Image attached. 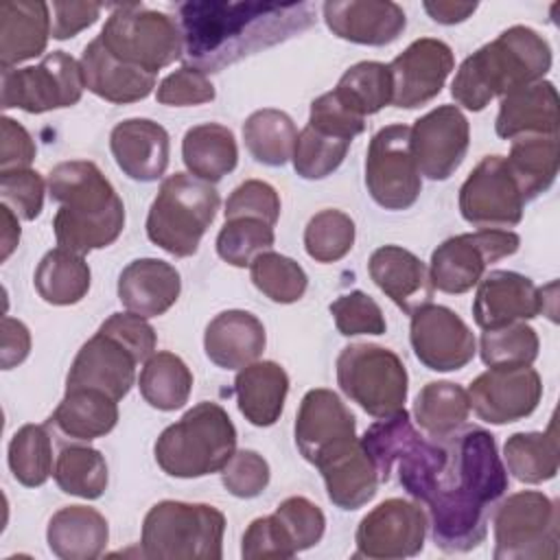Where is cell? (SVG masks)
<instances>
[{
	"instance_id": "obj_1",
	"label": "cell",
	"mask_w": 560,
	"mask_h": 560,
	"mask_svg": "<svg viewBox=\"0 0 560 560\" xmlns=\"http://www.w3.org/2000/svg\"><path fill=\"white\" fill-rule=\"evenodd\" d=\"M361 442L381 483L396 472L407 494L427 505L435 547L466 553L486 540L490 510L508 490V470L490 431L466 427L429 440L400 409L370 424Z\"/></svg>"
},
{
	"instance_id": "obj_2",
	"label": "cell",
	"mask_w": 560,
	"mask_h": 560,
	"mask_svg": "<svg viewBox=\"0 0 560 560\" xmlns=\"http://www.w3.org/2000/svg\"><path fill=\"white\" fill-rule=\"evenodd\" d=\"M184 57L201 72L230 63L306 31L315 18L308 2H184L177 7Z\"/></svg>"
},
{
	"instance_id": "obj_3",
	"label": "cell",
	"mask_w": 560,
	"mask_h": 560,
	"mask_svg": "<svg viewBox=\"0 0 560 560\" xmlns=\"http://www.w3.org/2000/svg\"><path fill=\"white\" fill-rule=\"evenodd\" d=\"M48 195L59 203L52 230L59 247L88 254L112 245L125 228V206L94 162H59L48 173Z\"/></svg>"
},
{
	"instance_id": "obj_4",
	"label": "cell",
	"mask_w": 560,
	"mask_h": 560,
	"mask_svg": "<svg viewBox=\"0 0 560 560\" xmlns=\"http://www.w3.org/2000/svg\"><path fill=\"white\" fill-rule=\"evenodd\" d=\"M551 70V46L529 26H510L468 55L453 83L455 103L481 112L494 96L542 81Z\"/></svg>"
},
{
	"instance_id": "obj_5",
	"label": "cell",
	"mask_w": 560,
	"mask_h": 560,
	"mask_svg": "<svg viewBox=\"0 0 560 560\" xmlns=\"http://www.w3.org/2000/svg\"><path fill=\"white\" fill-rule=\"evenodd\" d=\"M236 451V429L228 411L210 400L188 409L155 440L158 466L179 479L221 472Z\"/></svg>"
},
{
	"instance_id": "obj_6",
	"label": "cell",
	"mask_w": 560,
	"mask_h": 560,
	"mask_svg": "<svg viewBox=\"0 0 560 560\" xmlns=\"http://www.w3.org/2000/svg\"><path fill=\"white\" fill-rule=\"evenodd\" d=\"M219 203L221 199L212 184L190 173H173L160 184L149 208L147 236L177 258L192 256L214 221Z\"/></svg>"
},
{
	"instance_id": "obj_7",
	"label": "cell",
	"mask_w": 560,
	"mask_h": 560,
	"mask_svg": "<svg viewBox=\"0 0 560 560\" xmlns=\"http://www.w3.org/2000/svg\"><path fill=\"white\" fill-rule=\"evenodd\" d=\"M225 516L208 503L160 501L142 521V556L153 560H221Z\"/></svg>"
},
{
	"instance_id": "obj_8",
	"label": "cell",
	"mask_w": 560,
	"mask_h": 560,
	"mask_svg": "<svg viewBox=\"0 0 560 560\" xmlns=\"http://www.w3.org/2000/svg\"><path fill=\"white\" fill-rule=\"evenodd\" d=\"M98 37L116 59L151 74H158L184 52L179 24L168 13L142 4L116 7Z\"/></svg>"
},
{
	"instance_id": "obj_9",
	"label": "cell",
	"mask_w": 560,
	"mask_h": 560,
	"mask_svg": "<svg viewBox=\"0 0 560 560\" xmlns=\"http://www.w3.org/2000/svg\"><path fill=\"white\" fill-rule=\"evenodd\" d=\"M337 385L374 418L405 409L409 376L400 357L376 343H350L337 357Z\"/></svg>"
},
{
	"instance_id": "obj_10",
	"label": "cell",
	"mask_w": 560,
	"mask_h": 560,
	"mask_svg": "<svg viewBox=\"0 0 560 560\" xmlns=\"http://www.w3.org/2000/svg\"><path fill=\"white\" fill-rule=\"evenodd\" d=\"M494 560H556L560 553L558 505L538 490L501 501L492 514Z\"/></svg>"
},
{
	"instance_id": "obj_11",
	"label": "cell",
	"mask_w": 560,
	"mask_h": 560,
	"mask_svg": "<svg viewBox=\"0 0 560 560\" xmlns=\"http://www.w3.org/2000/svg\"><path fill=\"white\" fill-rule=\"evenodd\" d=\"M81 63L66 50L48 52L37 66L2 70L0 103L28 114L72 107L83 94Z\"/></svg>"
},
{
	"instance_id": "obj_12",
	"label": "cell",
	"mask_w": 560,
	"mask_h": 560,
	"mask_svg": "<svg viewBox=\"0 0 560 560\" xmlns=\"http://www.w3.org/2000/svg\"><path fill=\"white\" fill-rule=\"evenodd\" d=\"M518 247L521 238L512 230L481 228L451 236L431 254V282L442 293H466L479 284L490 262L516 254Z\"/></svg>"
},
{
	"instance_id": "obj_13",
	"label": "cell",
	"mask_w": 560,
	"mask_h": 560,
	"mask_svg": "<svg viewBox=\"0 0 560 560\" xmlns=\"http://www.w3.org/2000/svg\"><path fill=\"white\" fill-rule=\"evenodd\" d=\"M365 186L385 210H407L418 201L422 179L411 153V127L387 125L372 136L365 153Z\"/></svg>"
},
{
	"instance_id": "obj_14",
	"label": "cell",
	"mask_w": 560,
	"mask_h": 560,
	"mask_svg": "<svg viewBox=\"0 0 560 560\" xmlns=\"http://www.w3.org/2000/svg\"><path fill=\"white\" fill-rule=\"evenodd\" d=\"M429 518L420 503L385 499L370 510L354 534V558L400 560L422 551Z\"/></svg>"
},
{
	"instance_id": "obj_15",
	"label": "cell",
	"mask_w": 560,
	"mask_h": 560,
	"mask_svg": "<svg viewBox=\"0 0 560 560\" xmlns=\"http://www.w3.org/2000/svg\"><path fill=\"white\" fill-rule=\"evenodd\" d=\"M525 199L503 155H486L459 188V212L477 228H512L523 219Z\"/></svg>"
},
{
	"instance_id": "obj_16",
	"label": "cell",
	"mask_w": 560,
	"mask_h": 560,
	"mask_svg": "<svg viewBox=\"0 0 560 560\" xmlns=\"http://www.w3.org/2000/svg\"><path fill=\"white\" fill-rule=\"evenodd\" d=\"M542 398L540 374L532 365H492L468 387L470 409L490 424L532 416Z\"/></svg>"
},
{
	"instance_id": "obj_17",
	"label": "cell",
	"mask_w": 560,
	"mask_h": 560,
	"mask_svg": "<svg viewBox=\"0 0 560 560\" xmlns=\"http://www.w3.org/2000/svg\"><path fill=\"white\" fill-rule=\"evenodd\" d=\"M409 341L418 361L433 372L462 370L477 352L468 324L442 304H424L411 313Z\"/></svg>"
},
{
	"instance_id": "obj_18",
	"label": "cell",
	"mask_w": 560,
	"mask_h": 560,
	"mask_svg": "<svg viewBox=\"0 0 560 560\" xmlns=\"http://www.w3.org/2000/svg\"><path fill=\"white\" fill-rule=\"evenodd\" d=\"M354 440L357 418L346 402L332 389H308L295 416V444L302 457L319 466Z\"/></svg>"
},
{
	"instance_id": "obj_19",
	"label": "cell",
	"mask_w": 560,
	"mask_h": 560,
	"mask_svg": "<svg viewBox=\"0 0 560 560\" xmlns=\"http://www.w3.org/2000/svg\"><path fill=\"white\" fill-rule=\"evenodd\" d=\"M468 144L470 125L457 105H440L411 127V153L418 173L433 182H444L459 168Z\"/></svg>"
},
{
	"instance_id": "obj_20",
	"label": "cell",
	"mask_w": 560,
	"mask_h": 560,
	"mask_svg": "<svg viewBox=\"0 0 560 560\" xmlns=\"http://www.w3.org/2000/svg\"><path fill=\"white\" fill-rule=\"evenodd\" d=\"M392 74V105L413 109L433 101L455 68L446 42L420 37L387 63Z\"/></svg>"
},
{
	"instance_id": "obj_21",
	"label": "cell",
	"mask_w": 560,
	"mask_h": 560,
	"mask_svg": "<svg viewBox=\"0 0 560 560\" xmlns=\"http://www.w3.org/2000/svg\"><path fill=\"white\" fill-rule=\"evenodd\" d=\"M138 363V354L125 341L98 328L77 352L66 378V389L92 387L114 400H122L136 381Z\"/></svg>"
},
{
	"instance_id": "obj_22",
	"label": "cell",
	"mask_w": 560,
	"mask_h": 560,
	"mask_svg": "<svg viewBox=\"0 0 560 560\" xmlns=\"http://www.w3.org/2000/svg\"><path fill=\"white\" fill-rule=\"evenodd\" d=\"M540 313H545V289H538L532 278L494 269L479 280L472 317L481 330L534 319Z\"/></svg>"
},
{
	"instance_id": "obj_23",
	"label": "cell",
	"mask_w": 560,
	"mask_h": 560,
	"mask_svg": "<svg viewBox=\"0 0 560 560\" xmlns=\"http://www.w3.org/2000/svg\"><path fill=\"white\" fill-rule=\"evenodd\" d=\"M322 13L332 35L363 46H387L407 26L402 7L392 0H328Z\"/></svg>"
},
{
	"instance_id": "obj_24",
	"label": "cell",
	"mask_w": 560,
	"mask_h": 560,
	"mask_svg": "<svg viewBox=\"0 0 560 560\" xmlns=\"http://www.w3.org/2000/svg\"><path fill=\"white\" fill-rule=\"evenodd\" d=\"M374 284L407 315L433 300V282L427 265L400 245H383L372 252L368 262Z\"/></svg>"
},
{
	"instance_id": "obj_25",
	"label": "cell",
	"mask_w": 560,
	"mask_h": 560,
	"mask_svg": "<svg viewBox=\"0 0 560 560\" xmlns=\"http://www.w3.org/2000/svg\"><path fill=\"white\" fill-rule=\"evenodd\" d=\"M109 149L118 168L136 182H155L168 166V131L149 118H127L112 129Z\"/></svg>"
},
{
	"instance_id": "obj_26",
	"label": "cell",
	"mask_w": 560,
	"mask_h": 560,
	"mask_svg": "<svg viewBox=\"0 0 560 560\" xmlns=\"http://www.w3.org/2000/svg\"><path fill=\"white\" fill-rule=\"evenodd\" d=\"M79 63L85 88L109 103H136L155 88V74L116 59L101 37H94L83 48Z\"/></svg>"
},
{
	"instance_id": "obj_27",
	"label": "cell",
	"mask_w": 560,
	"mask_h": 560,
	"mask_svg": "<svg viewBox=\"0 0 560 560\" xmlns=\"http://www.w3.org/2000/svg\"><path fill=\"white\" fill-rule=\"evenodd\" d=\"M179 271L160 258L131 260L118 276V300L136 315H164L179 298Z\"/></svg>"
},
{
	"instance_id": "obj_28",
	"label": "cell",
	"mask_w": 560,
	"mask_h": 560,
	"mask_svg": "<svg viewBox=\"0 0 560 560\" xmlns=\"http://www.w3.org/2000/svg\"><path fill=\"white\" fill-rule=\"evenodd\" d=\"M267 343L262 322L249 311H223L203 332L206 357L223 370H241L254 363Z\"/></svg>"
},
{
	"instance_id": "obj_29",
	"label": "cell",
	"mask_w": 560,
	"mask_h": 560,
	"mask_svg": "<svg viewBox=\"0 0 560 560\" xmlns=\"http://www.w3.org/2000/svg\"><path fill=\"white\" fill-rule=\"evenodd\" d=\"M494 131L503 140L558 136V92L551 81H536L501 98Z\"/></svg>"
},
{
	"instance_id": "obj_30",
	"label": "cell",
	"mask_w": 560,
	"mask_h": 560,
	"mask_svg": "<svg viewBox=\"0 0 560 560\" xmlns=\"http://www.w3.org/2000/svg\"><path fill=\"white\" fill-rule=\"evenodd\" d=\"M52 35L50 4L15 0L0 4V66L13 68L46 50Z\"/></svg>"
},
{
	"instance_id": "obj_31",
	"label": "cell",
	"mask_w": 560,
	"mask_h": 560,
	"mask_svg": "<svg viewBox=\"0 0 560 560\" xmlns=\"http://www.w3.org/2000/svg\"><path fill=\"white\" fill-rule=\"evenodd\" d=\"M317 468L324 477L328 499L341 510L363 508L374 499L381 483L374 459L365 451L361 438L328 457Z\"/></svg>"
},
{
	"instance_id": "obj_32",
	"label": "cell",
	"mask_w": 560,
	"mask_h": 560,
	"mask_svg": "<svg viewBox=\"0 0 560 560\" xmlns=\"http://www.w3.org/2000/svg\"><path fill=\"white\" fill-rule=\"evenodd\" d=\"M46 540L61 560H94L109 540L107 518L88 505H66L50 516Z\"/></svg>"
},
{
	"instance_id": "obj_33",
	"label": "cell",
	"mask_w": 560,
	"mask_h": 560,
	"mask_svg": "<svg viewBox=\"0 0 560 560\" xmlns=\"http://www.w3.org/2000/svg\"><path fill=\"white\" fill-rule=\"evenodd\" d=\"M234 394L238 411L254 427H271L289 394V374L276 361H254L234 378Z\"/></svg>"
},
{
	"instance_id": "obj_34",
	"label": "cell",
	"mask_w": 560,
	"mask_h": 560,
	"mask_svg": "<svg viewBox=\"0 0 560 560\" xmlns=\"http://www.w3.org/2000/svg\"><path fill=\"white\" fill-rule=\"evenodd\" d=\"M118 422V400L101 389L72 387L66 389L61 402L52 411L48 427L74 442H90L107 435Z\"/></svg>"
},
{
	"instance_id": "obj_35",
	"label": "cell",
	"mask_w": 560,
	"mask_h": 560,
	"mask_svg": "<svg viewBox=\"0 0 560 560\" xmlns=\"http://www.w3.org/2000/svg\"><path fill=\"white\" fill-rule=\"evenodd\" d=\"M182 158L190 175L214 184L236 168V138L232 129L219 122L195 125L184 133Z\"/></svg>"
},
{
	"instance_id": "obj_36",
	"label": "cell",
	"mask_w": 560,
	"mask_h": 560,
	"mask_svg": "<svg viewBox=\"0 0 560 560\" xmlns=\"http://www.w3.org/2000/svg\"><path fill=\"white\" fill-rule=\"evenodd\" d=\"M90 265L83 254L66 247H55L39 260L33 284L39 298L55 306H70L81 302L90 291Z\"/></svg>"
},
{
	"instance_id": "obj_37",
	"label": "cell",
	"mask_w": 560,
	"mask_h": 560,
	"mask_svg": "<svg viewBox=\"0 0 560 560\" xmlns=\"http://www.w3.org/2000/svg\"><path fill=\"white\" fill-rule=\"evenodd\" d=\"M521 195L527 201L547 192L558 175V136L514 138L505 158Z\"/></svg>"
},
{
	"instance_id": "obj_38",
	"label": "cell",
	"mask_w": 560,
	"mask_h": 560,
	"mask_svg": "<svg viewBox=\"0 0 560 560\" xmlns=\"http://www.w3.org/2000/svg\"><path fill=\"white\" fill-rule=\"evenodd\" d=\"M505 470L523 483H542L556 477L560 466L558 431L556 422H549L547 431L514 433L503 446Z\"/></svg>"
},
{
	"instance_id": "obj_39",
	"label": "cell",
	"mask_w": 560,
	"mask_h": 560,
	"mask_svg": "<svg viewBox=\"0 0 560 560\" xmlns=\"http://www.w3.org/2000/svg\"><path fill=\"white\" fill-rule=\"evenodd\" d=\"M468 413V392L451 381L427 383L413 402V418L429 438H448L459 431Z\"/></svg>"
},
{
	"instance_id": "obj_40",
	"label": "cell",
	"mask_w": 560,
	"mask_h": 560,
	"mask_svg": "<svg viewBox=\"0 0 560 560\" xmlns=\"http://www.w3.org/2000/svg\"><path fill=\"white\" fill-rule=\"evenodd\" d=\"M138 387L153 409L175 411L188 402L192 374L177 354L160 350L144 361Z\"/></svg>"
},
{
	"instance_id": "obj_41",
	"label": "cell",
	"mask_w": 560,
	"mask_h": 560,
	"mask_svg": "<svg viewBox=\"0 0 560 560\" xmlns=\"http://www.w3.org/2000/svg\"><path fill=\"white\" fill-rule=\"evenodd\" d=\"M243 140L252 158L267 166H282L293 158L298 129L280 109H258L243 122Z\"/></svg>"
},
{
	"instance_id": "obj_42",
	"label": "cell",
	"mask_w": 560,
	"mask_h": 560,
	"mask_svg": "<svg viewBox=\"0 0 560 560\" xmlns=\"http://www.w3.org/2000/svg\"><path fill=\"white\" fill-rule=\"evenodd\" d=\"M332 94L357 116L365 118L392 105V74L387 63L359 61L350 66Z\"/></svg>"
},
{
	"instance_id": "obj_43",
	"label": "cell",
	"mask_w": 560,
	"mask_h": 560,
	"mask_svg": "<svg viewBox=\"0 0 560 560\" xmlns=\"http://www.w3.org/2000/svg\"><path fill=\"white\" fill-rule=\"evenodd\" d=\"M52 477L61 492L81 499H98L107 490L109 481L103 453L83 444L61 448Z\"/></svg>"
},
{
	"instance_id": "obj_44",
	"label": "cell",
	"mask_w": 560,
	"mask_h": 560,
	"mask_svg": "<svg viewBox=\"0 0 560 560\" xmlns=\"http://www.w3.org/2000/svg\"><path fill=\"white\" fill-rule=\"evenodd\" d=\"M9 468L26 488H37L52 475V438L48 424H24L9 442Z\"/></svg>"
},
{
	"instance_id": "obj_45",
	"label": "cell",
	"mask_w": 560,
	"mask_h": 560,
	"mask_svg": "<svg viewBox=\"0 0 560 560\" xmlns=\"http://www.w3.org/2000/svg\"><path fill=\"white\" fill-rule=\"evenodd\" d=\"M249 278L262 295L278 304L298 302L308 284L304 269L293 258L271 249L252 260Z\"/></svg>"
},
{
	"instance_id": "obj_46",
	"label": "cell",
	"mask_w": 560,
	"mask_h": 560,
	"mask_svg": "<svg viewBox=\"0 0 560 560\" xmlns=\"http://www.w3.org/2000/svg\"><path fill=\"white\" fill-rule=\"evenodd\" d=\"M276 241L273 225L254 217L225 219L217 236V254L232 267H249Z\"/></svg>"
},
{
	"instance_id": "obj_47",
	"label": "cell",
	"mask_w": 560,
	"mask_h": 560,
	"mask_svg": "<svg viewBox=\"0 0 560 560\" xmlns=\"http://www.w3.org/2000/svg\"><path fill=\"white\" fill-rule=\"evenodd\" d=\"M538 335L525 322L505 324L481 332L479 354L481 361L492 365H532L538 357Z\"/></svg>"
},
{
	"instance_id": "obj_48",
	"label": "cell",
	"mask_w": 560,
	"mask_h": 560,
	"mask_svg": "<svg viewBox=\"0 0 560 560\" xmlns=\"http://www.w3.org/2000/svg\"><path fill=\"white\" fill-rule=\"evenodd\" d=\"M348 149H350V140L328 136L306 125L295 140V149L291 158L293 168L304 179H324L341 166Z\"/></svg>"
},
{
	"instance_id": "obj_49",
	"label": "cell",
	"mask_w": 560,
	"mask_h": 560,
	"mask_svg": "<svg viewBox=\"0 0 560 560\" xmlns=\"http://www.w3.org/2000/svg\"><path fill=\"white\" fill-rule=\"evenodd\" d=\"M354 245V221L341 210H322L304 230L306 254L317 262H337Z\"/></svg>"
},
{
	"instance_id": "obj_50",
	"label": "cell",
	"mask_w": 560,
	"mask_h": 560,
	"mask_svg": "<svg viewBox=\"0 0 560 560\" xmlns=\"http://www.w3.org/2000/svg\"><path fill=\"white\" fill-rule=\"evenodd\" d=\"M330 315L335 319L337 330L343 337H357V335H383L387 330L385 317L381 306L374 298H370L363 291H350L339 295L330 304Z\"/></svg>"
},
{
	"instance_id": "obj_51",
	"label": "cell",
	"mask_w": 560,
	"mask_h": 560,
	"mask_svg": "<svg viewBox=\"0 0 560 560\" xmlns=\"http://www.w3.org/2000/svg\"><path fill=\"white\" fill-rule=\"evenodd\" d=\"M273 514L282 523V527H284V532H287V536H289V540H291L295 551L311 549L324 536L326 516L319 510V505H315L306 497H289V499H284L276 508Z\"/></svg>"
},
{
	"instance_id": "obj_52",
	"label": "cell",
	"mask_w": 560,
	"mask_h": 560,
	"mask_svg": "<svg viewBox=\"0 0 560 560\" xmlns=\"http://www.w3.org/2000/svg\"><path fill=\"white\" fill-rule=\"evenodd\" d=\"M44 177L33 168H18L0 173V197L24 221L39 217L44 208Z\"/></svg>"
},
{
	"instance_id": "obj_53",
	"label": "cell",
	"mask_w": 560,
	"mask_h": 560,
	"mask_svg": "<svg viewBox=\"0 0 560 560\" xmlns=\"http://www.w3.org/2000/svg\"><path fill=\"white\" fill-rule=\"evenodd\" d=\"M221 481L230 494L238 499H254L269 483V464L256 451H234V455L221 468Z\"/></svg>"
},
{
	"instance_id": "obj_54",
	"label": "cell",
	"mask_w": 560,
	"mask_h": 560,
	"mask_svg": "<svg viewBox=\"0 0 560 560\" xmlns=\"http://www.w3.org/2000/svg\"><path fill=\"white\" fill-rule=\"evenodd\" d=\"M225 219L254 217L269 225H276L280 217V197L273 186L260 179H247L238 184L225 201Z\"/></svg>"
},
{
	"instance_id": "obj_55",
	"label": "cell",
	"mask_w": 560,
	"mask_h": 560,
	"mask_svg": "<svg viewBox=\"0 0 560 560\" xmlns=\"http://www.w3.org/2000/svg\"><path fill=\"white\" fill-rule=\"evenodd\" d=\"M155 98L162 105L171 107H186V105H201L214 98V85L206 77V72L182 66L179 70L164 77L155 90Z\"/></svg>"
},
{
	"instance_id": "obj_56",
	"label": "cell",
	"mask_w": 560,
	"mask_h": 560,
	"mask_svg": "<svg viewBox=\"0 0 560 560\" xmlns=\"http://www.w3.org/2000/svg\"><path fill=\"white\" fill-rule=\"evenodd\" d=\"M298 551L293 549L282 523L276 514L254 518L243 534L241 556L245 560L256 558H293Z\"/></svg>"
},
{
	"instance_id": "obj_57",
	"label": "cell",
	"mask_w": 560,
	"mask_h": 560,
	"mask_svg": "<svg viewBox=\"0 0 560 560\" xmlns=\"http://www.w3.org/2000/svg\"><path fill=\"white\" fill-rule=\"evenodd\" d=\"M308 127L352 142L365 129V118L352 114L332 92H326L311 103Z\"/></svg>"
},
{
	"instance_id": "obj_58",
	"label": "cell",
	"mask_w": 560,
	"mask_h": 560,
	"mask_svg": "<svg viewBox=\"0 0 560 560\" xmlns=\"http://www.w3.org/2000/svg\"><path fill=\"white\" fill-rule=\"evenodd\" d=\"M101 330L118 337L120 341H125L140 361H147L151 354H155V330L153 326L147 322V317L136 315V313H112L103 324Z\"/></svg>"
},
{
	"instance_id": "obj_59",
	"label": "cell",
	"mask_w": 560,
	"mask_h": 560,
	"mask_svg": "<svg viewBox=\"0 0 560 560\" xmlns=\"http://www.w3.org/2000/svg\"><path fill=\"white\" fill-rule=\"evenodd\" d=\"M0 173L28 168L37 153L31 133L18 120L4 116L0 120Z\"/></svg>"
},
{
	"instance_id": "obj_60",
	"label": "cell",
	"mask_w": 560,
	"mask_h": 560,
	"mask_svg": "<svg viewBox=\"0 0 560 560\" xmlns=\"http://www.w3.org/2000/svg\"><path fill=\"white\" fill-rule=\"evenodd\" d=\"M103 7L94 2H52V37L70 39L92 26Z\"/></svg>"
},
{
	"instance_id": "obj_61",
	"label": "cell",
	"mask_w": 560,
	"mask_h": 560,
	"mask_svg": "<svg viewBox=\"0 0 560 560\" xmlns=\"http://www.w3.org/2000/svg\"><path fill=\"white\" fill-rule=\"evenodd\" d=\"M31 352V332L28 328L13 317H2V341H0V365L11 370L20 365Z\"/></svg>"
},
{
	"instance_id": "obj_62",
	"label": "cell",
	"mask_w": 560,
	"mask_h": 560,
	"mask_svg": "<svg viewBox=\"0 0 560 560\" xmlns=\"http://www.w3.org/2000/svg\"><path fill=\"white\" fill-rule=\"evenodd\" d=\"M424 11L440 24H459L477 11V2H424Z\"/></svg>"
},
{
	"instance_id": "obj_63",
	"label": "cell",
	"mask_w": 560,
	"mask_h": 560,
	"mask_svg": "<svg viewBox=\"0 0 560 560\" xmlns=\"http://www.w3.org/2000/svg\"><path fill=\"white\" fill-rule=\"evenodd\" d=\"M0 217H2V254H0V258L7 260L20 243V223H18V214L4 203L0 206Z\"/></svg>"
}]
</instances>
